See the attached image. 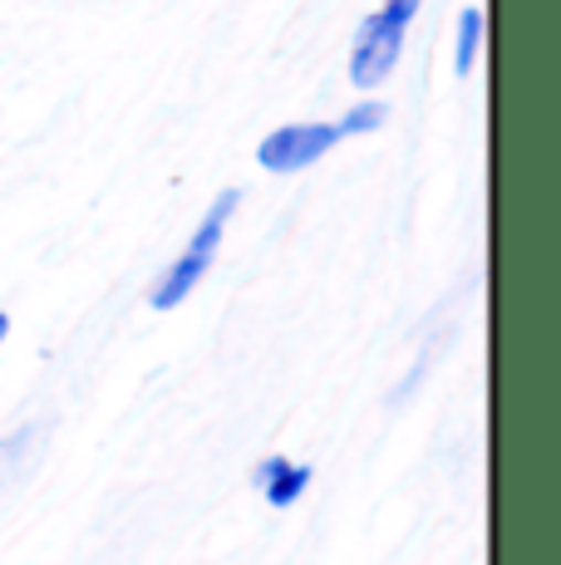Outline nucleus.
Returning a JSON list of instances; mask_svg holds the SVG:
<instances>
[{
	"label": "nucleus",
	"instance_id": "nucleus-1",
	"mask_svg": "<svg viewBox=\"0 0 561 565\" xmlns=\"http://www.w3.org/2000/svg\"><path fill=\"white\" fill-rule=\"evenodd\" d=\"M424 0H384L374 15H364V25L354 30V50H350V84L354 89H380L394 74L399 50H404V30L419 15Z\"/></svg>",
	"mask_w": 561,
	"mask_h": 565
},
{
	"label": "nucleus",
	"instance_id": "nucleus-2",
	"mask_svg": "<svg viewBox=\"0 0 561 565\" xmlns=\"http://www.w3.org/2000/svg\"><path fill=\"white\" fill-rule=\"evenodd\" d=\"M236 202H242V192H236V188H226L222 198L208 206V216H202V226H198V232H192V242L182 246V256L172 260V266L163 270V276H158V286L148 290V306H154V310H172V306H182V300L192 296V286H198V280L208 276L212 256H218L222 232H226V222H232Z\"/></svg>",
	"mask_w": 561,
	"mask_h": 565
},
{
	"label": "nucleus",
	"instance_id": "nucleus-3",
	"mask_svg": "<svg viewBox=\"0 0 561 565\" xmlns=\"http://www.w3.org/2000/svg\"><path fill=\"white\" fill-rule=\"evenodd\" d=\"M336 143H340L336 124H286V128H276V134L262 138L256 162H262L266 172H300V168L326 158Z\"/></svg>",
	"mask_w": 561,
	"mask_h": 565
},
{
	"label": "nucleus",
	"instance_id": "nucleus-4",
	"mask_svg": "<svg viewBox=\"0 0 561 565\" xmlns=\"http://www.w3.org/2000/svg\"><path fill=\"white\" fill-rule=\"evenodd\" d=\"M256 487L266 492V502L272 507H290L310 487V467L286 462V458H266L262 467H256Z\"/></svg>",
	"mask_w": 561,
	"mask_h": 565
},
{
	"label": "nucleus",
	"instance_id": "nucleus-5",
	"mask_svg": "<svg viewBox=\"0 0 561 565\" xmlns=\"http://www.w3.org/2000/svg\"><path fill=\"white\" fill-rule=\"evenodd\" d=\"M35 443H40V423L20 428L15 438H0V492L15 482V472H25V462L35 458Z\"/></svg>",
	"mask_w": 561,
	"mask_h": 565
},
{
	"label": "nucleus",
	"instance_id": "nucleus-6",
	"mask_svg": "<svg viewBox=\"0 0 561 565\" xmlns=\"http://www.w3.org/2000/svg\"><path fill=\"white\" fill-rule=\"evenodd\" d=\"M478 50H483V10H463L458 15V54H453V70L468 79L473 64H478Z\"/></svg>",
	"mask_w": 561,
	"mask_h": 565
},
{
	"label": "nucleus",
	"instance_id": "nucleus-7",
	"mask_svg": "<svg viewBox=\"0 0 561 565\" xmlns=\"http://www.w3.org/2000/svg\"><path fill=\"white\" fill-rule=\"evenodd\" d=\"M384 118H390V108H384V104H360V108H350V114H345L340 118V138H350V134H374V128H384Z\"/></svg>",
	"mask_w": 561,
	"mask_h": 565
},
{
	"label": "nucleus",
	"instance_id": "nucleus-8",
	"mask_svg": "<svg viewBox=\"0 0 561 565\" xmlns=\"http://www.w3.org/2000/svg\"><path fill=\"white\" fill-rule=\"evenodd\" d=\"M6 334H10V315L0 310V344H6Z\"/></svg>",
	"mask_w": 561,
	"mask_h": 565
}]
</instances>
